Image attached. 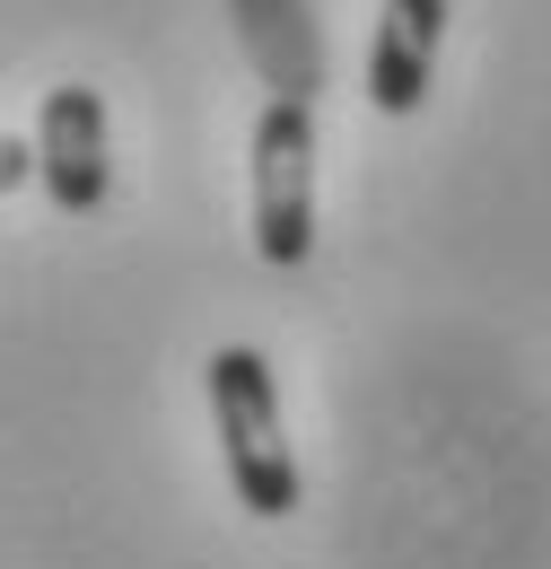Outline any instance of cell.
Masks as SVG:
<instances>
[{"label": "cell", "instance_id": "6da1fadb", "mask_svg": "<svg viewBox=\"0 0 551 569\" xmlns=\"http://www.w3.org/2000/svg\"><path fill=\"white\" fill-rule=\"evenodd\" d=\"M210 421H219V456H228V482L254 517H289L298 508V456L280 438V386L272 359L228 342L210 359Z\"/></svg>", "mask_w": 551, "mask_h": 569}, {"label": "cell", "instance_id": "8992f818", "mask_svg": "<svg viewBox=\"0 0 551 569\" xmlns=\"http://www.w3.org/2000/svg\"><path fill=\"white\" fill-rule=\"evenodd\" d=\"M27 176H36V149H27V141H9V132H0V193H18Z\"/></svg>", "mask_w": 551, "mask_h": 569}, {"label": "cell", "instance_id": "5b68a950", "mask_svg": "<svg viewBox=\"0 0 551 569\" xmlns=\"http://www.w3.org/2000/svg\"><path fill=\"white\" fill-rule=\"evenodd\" d=\"M228 9H237V36H246L254 71L280 88V106H315V88H324L315 9H307V0H228Z\"/></svg>", "mask_w": 551, "mask_h": 569}, {"label": "cell", "instance_id": "3957f363", "mask_svg": "<svg viewBox=\"0 0 551 569\" xmlns=\"http://www.w3.org/2000/svg\"><path fill=\"white\" fill-rule=\"evenodd\" d=\"M36 184L53 193V211H97L106 184H114V158H106V97L97 88H53L44 114H36Z\"/></svg>", "mask_w": 551, "mask_h": 569}, {"label": "cell", "instance_id": "7a4b0ae2", "mask_svg": "<svg viewBox=\"0 0 551 569\" xmlns=\"http://www.w3.org/2000/svg\"><path fill=\"white\" fill-rule=\"evenodd\" d=\"M254 254L298 272L315 254V106H263L254 123Z\"/></svg>", "mask_w": 551, "mask_h": 569}, {"label": "cell", "instance_id": "277c9868", "mask_svg": "<svg viewBox=\"0 0 551 569\" xmlns=\"http://www.w3.org/2000/svg\"><path fill=\"white\" fill-rule=\"evenodd\" d=\"M447 44V0H385L377 9V44H368V97L377 114H420L429 71Z\"/></svg>", "mask_w": 551, "mask_h": 569}]
</instances>
